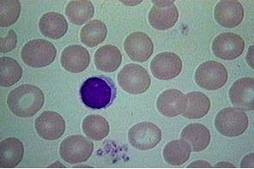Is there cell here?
<instances>
[{
  "mask_svg": "<svg viewBox=\"0 0 254 169\" xmlns=\"http://www.w3.org/2000/svg\"><path fill=\"white\" fill-rule=\"evenodd\" d=\"M45 96L41 89L31 84H22L11 90L7 97V105L13 114L29 118L42 109Z\"/></svg>",
  "mask_w": 254,
  "mask_h": 169,
  "instance_id": "cell-1",
  "label": "cell"
},
{
  "mask_svg": "<svg viewBox=\"0 0 254 169\" xmlns=\"http://www.w3.org/2000/svg\"><path fill=\"white\" fill-rule=\"evenodd\" d=\"M81 99L89 109H105L115 98V87L110 80L89 77L80 89Z\"/></svg>",
  "mask_w": 254,
  "mask_h": 169,
  "instance_id": "cell-2",
  "label": "cell"
},
{
  "mask_svg": "<svg viewBox=\"0 0 254 169\" xmlns=\"http://www.w3.org/2000/svg\"><path fill=\"white\" fill-rule=\"evenodd\" d=\"M57 50L52 42L46 40H32L23 46L21 57L24 64L33 68L48 66L54 62Z\"/></svg>",
  "mask_w": 254,
  "mask_h": 169,
  "instance_id": "cell-3",
  "label": "cell"
},
{
  "mask_svg": "<svg viewBox=\"0 0 254 169\" xmlns=\"http://www.w3.org/2000/svg\"><path fill=\"white\" fill-rule=\"evenodd\" d=\"M118 83L122 90L131 95H140L149 90L151 80L149 73L139 64L125 65L118 74Z\"/></svg>",
  "mask_w": 254,
  "mask_h": 169,
  "instance_id": "cell-4",
  "label": "cell"
},
{
  "mask_svg": "<svg viewBox=\"0 0 254 169\" xmlns=\"http://www.w3.org/2000/svg\"><path fill=\"white\" fill-rule=\"evenodd\" d=\"M215 125L218 132L223 136L237 137L243 134L248 129V115L237 108H226L216 115Z\"/></svg>",
  "mask_w": 254,
  "mask_h": 169,
  "instance_id": "cell-5",
  "label": "cell"
},
{
  "mask_svg": "<svg viewBox=\"0 0 254 169\" xmlns=\"http://www.w3.org/2000/svg\"><path fill=\"white\" fill-rule=\"evenodd\" d=\"M93 151L92 142L81 135L67 137L60 147L61 158L69 164L84 163L91 157Z\"/></svg>",
  "mask_w": 254,
  "mask_h": 169,
  "instance_id": "cell-6",
  "label": "cell"
},
{
  "mask_svg": "<svg viewBox=\"0 0 254 169\" xmlns=\"http://www.w3.org/2000/svg\"><path fill=\"white\" fill-rule=\"evenodd\" d=\"M195 81L203 90H219L228 81V71L225 66L216 61L203 62L195 72Z\"/></svg>",
  "mask_w": 254,
  "mask_h": 169,
  "instance_id": "cell-7",
  "label": "cell"
},
{
  "mask_svg": "<svg viewBox=\"0 0 254 169\" xmlns=\"http://www.w3.org/2000/svg\"><path fill=\"white\" fill-rule=\"evenodd\" d=\"M128 139L137 150H151L162 140V131L151 122H142L130 128Z\"/></svg>",
  "mask_w": 254,
  "mask_h": 169,
  "instance_id": "cell-8",
  "label": "cell"
},
{
  "mask_svg": "<svg viewBox=\"0 0 254 169\" xmlns=\"http://www.w3.org/2000/svg\"><path fill=\"white\" fill-rule=\"evenodd\" d=\"M245 49L244 40L235 33H222L212 42L214 55L223 60H233L240 57Z\"/></svg>",
  "mask_w": 254,
  "mask_h": 169,
  "instance_id": "cell-9",
  "label": "cell"
},
{
  "mask_svg": "<svg viewBox=\"0 0 254 169\" xmlns=\"http://www.w3.org/2000/svg\"><path fill=\"white\" fill-rule=\"evenodd\" d=\"M183 67L178 55L164 52L156 55L150 63L153 76L159 80H171L181 74Z\"/></svg>",
  "mask_w": 254,
  "mask_h": 169,
  "instance_id": "cell-10",
  "label": "cell"
},
{
  "mask_svg": "<svg viewBox=\"0 0 254 169\" xmlns=\"http://www.w3.org/2000/svg\"><path fill=\"white\" fill-rule=\"evenodd\" d=\"M154 6L149 10V23L154 29L167 30L175 25L179 11L174 1H153Z\"/></svg>",
  "mask_w": 254,
  "mask_h": 169,
  "instance_id": "cell-11",
  "label": "cell"
},
{
  "mask_svg": "<svg viewBox=\"0 0 254 169\" xmlns=\"http://www.w3.org/2000/svg\"><path fill=\"white\" fill-rule=\"evenodd\" d=\"M35 130L45 140H57L65 131V121L60 113L45 111L35 119Z\"/></svg>",
  "mask_w": 254,
  "mask_h": 169,
  "instance_id": "cell-12",
  "label": "cell"
},
{
  "mask_svg": "<svg viewBox=\"0 0 254 169\" xmlns=\"http://www.w3.org/2000/svg\"><path fill=\"white\" fill-rule=\"evenodd\" d=\"M125 51L131 60L143 63L151 57L154 52L151 39L145 33H131L124 42Z\"/></svg>",
  "mask_w": 254,
  "mask_h": 169,
  "instance_id": "cell-13",
  "label": "cell"
},
{
  "mask_svg": "<svg viewBox=\"0 0 254 169\" xmlns=\"http://www.w3.org/2000/svg\"><path fill=\"white\" fill-rule=\"evenodd\" d=\"M214 16L218 24L232 29L242 23L244 19V8L237 0H222L215 7Z\"/></svg>",
  "mask_w": 254,
  "mask_h": 169,
  "instance_id": "cell-14",
  "label": "cell"
},
{
  "mask_svg": "<svg viewBox=\"0 0 254 169\" xmlns=\"http://www.w3.org/2000/svg\"><path fill=\"white\" fill-rule=\"evenodd\" d=\"M229 98L237 109L243 111L254 110V77H244L235 82L229 90Z\"/></svg>",
  "mask_w": 254,
  "mask_h": 169,
  "instance_id": "cell-15",
  "label": "cell"
},
{
  "mask_svg": "<svg viewBox=\"0 0 254 169\" xmlns=\"http://www.w3.org/2000/svg\"><path fill=\"white\" fill-rule=\"evenodd\" d=\"M62 67L71 73H79L86 70L90 63L89 52L82 46H69L61 54Z\"/></svg>",
  "mask_w": 254,
  "mask_h": 169,
  "instance_id": "cell-16",
  "label": "cell"
},
{
  "mask_svg": "<svg viewBox=\"0 0 254 169\" xmlns=\"http://www.w3.org/2000/svg\"><path fill=\"white\" fill-rule=\"evenodd\" d=\"M187 99L184 94L178 90H165L159 96L156 107L159 112L166 117H175L184 113Z\"/></svg>",
  "mask_w": 254,
  "mask_h": 169,
  "instance_id": "cell-17",
  "label": "cell"
},
{
  "mask_svg": "<svg viewBox=\"0 0 254 169\" xmlns=\"http://www.w3.org/2000/svg\"><path fill=\"white\" fill-rule=\"evenodd\" d=\"M24 147L16 137H8L0 143V168L13 169L22 162Z\"/></svg>",
  "mask_w": 254,
  "mask_h": 169,
  "instance_id": "cell-18",
  "label": "cell"
},
{
  "mask_svg": "<svg viewBox=\"0 0 254 169\" xmlns=\"http://www.w3.org/2000/svg\"><path fill=\"white\" fill-rule=\"evenodd\" d=\"M39 28L45 37L59 40L66 34L68 23L65 17L60 13L48 12L42 16Z\"/></svg>",
  "mask_w": 254,
  "mask_h": 169,
  "instance_id": "cell-19",
  "label": "cell"
},
{
  "mask_svg": "<svg viewBox=\"0 0 254 169\" xmlns=\"http://www.w3.org/2000/svg\"><path fill=\"white\" fill-rule=\"evenodd\" d=\"M181 138L188 142L194 152H200L205 150L210 143L209 129L202 124H190L183 129Z\"/></svg>",
  "mask_w": 254,
  "mask_h": 169,
  "instance_id": "cell-20",
  "label": "cell"
},
{
  "mask_svg": "<svg viewBox=\"0 0 254 169\" xmlns=\"http://www.w3.org/2000/svg\"><path fill=\"white\" fill-rule=\"evenodd\" d=\"M121 63L122 55L121 50L115 46H103L95 52V66L101 71L108 73L114 72L121 66Z\"/></svg>",
  "mask_w": 254,
  "mask_h": 169,
  "instance_id": "cell-21",
  "label": "cell"
},
{
  "mask_svg": "<svg viewBox=\"0 0 254 169\" xmlns=\"http://www.w3.org/2000/svg\"><path fill=\"white\" fill-rule=\"evenodd\" d=\"M187 106L182 116L189 119H197L204 117L210 109V101L208 96L201 92H190L186 95Z\"/></svg>",
  "mask_w": 254,
  "mask_h": 169,
  "instance_id": "cell-22",
  "label": "cell"
},
{
  "mask_svg": "<svg viewBox=\"0 0 254 169\" xmlns=\"http://www.w3.org/2000/svg\"><path fill=\"white\" fill-rule=\"evenodd\" d=\"M95 14V7L89 0H73L67 4L65 15L71 23L76 25H83L92 18Z\"/></svg>",
  "mask_w": 254,
  "mask_h": 169,
  "instance_id": "cell-23",
  "label": "cell"
},
{
  "mask_svg": "<svg viewBox=\"0 0 254 169\" xmlns=\"http://www.w3.org/2000/svg\"><path fill=\"white\" fill-rule=\"evenodd\" d=\"M190 146L183 140H173L166 144L163 150V157L166 163L172 166H181L190 158Z\"/></svg>",
  "mask_w": 254,
  "mask_h": 169,
  "instance_id": "cell-24",
  "label": "cell"
},
{
  "mask_svg": "<svg viewBox=\"0 0 254 169\" xmlns=\"http://www.w3.org/2000/svg\"><path fill=\"white\" fill-rule=\"evenodd\" d=\"M108 29L105 23L100 20H93L83 27L80 33V39L88 48H95L105 41Z\"/></svg>",
  "mask_w": 254,
  "mask_h": 169,
  "instance_id": "cell-25",
  "label": "cell"
},
{
  "mask_svg": "<svg viewBox=\"0 0 254 169\" xmlns=\"http://www.w3.org/2000/svg\"><path fill=\"white\" fill-rule=\"evenodd\" d=\"M82 127L86 136L95 141L104 139L110 131L108 120L104 117L96 114L87 116L83 119Z\"/></svg>",
  "mask_w": 254,
  "mask_h": 169,
  "instance_id": "cell-26",
  "label": "cell"
},
{
  "mask_svg": "<svg viewBox=\"0 0 254 169\" xmlns=\"http://www.w3.org/2000/svg\"><path fill=\"white\" fill-rule=\"evenodd\" d=\"M22 76V68L11 57H0V84L2 87L12 86Z\"/></svg>",
  "mask_w": 254,
  "mask_h": 169,
  "instance_id": "cell-27",
  "label": "cell"
},
{
  "mask_svg": "<svg viewBox=\"0 0 254 169\" xmlns=\"http://www.w3.org/2000/svg\"><path fill=\"white\" fill-rule=\"evenodd\" d=\"M21 12V3L17 0H2L0 2V25L3 28L16 23Z\"/></svg>",
  "mask_w": 254,
  "mask_h": 169,
  "instance_id": "cell-28",
  "label": "cell"
},
{
  "mask_svg": "<svg viewBox=\"0 0 254 169\" xmlns=\"http://www.w3.org/2000/svg\"><path fill=\"white\" fill-rule=\"evenodd\" d=\"M0 42H1L0 52L2 54H6V53L12 51L13 49L16 48V43H17L16 33L13 29H10L5 37L1 38Z\"/></svg>",
  "mask_w": 254,
  "mask_h": 169,
  "instance_id": "cell-29",
  "label": "cell"
},
{
  "mask_svg": "<svg viewBox=\"0 0 254 169\" xmlns=\"http://www.w3.org/2000/svg\"><path fill=\"white\" fill-rule=\"evenodd\" d=\"M242 168H254V153L249 154L245 157L241 164Z\"/></svg>",
  "mask_w": 254,
  "mask_h": 169,
  "instance_id": "cell-30",
  "label": "cell"
},
{
  "mask_svg": "<svg viewBox=\"0 0 254 169\" xmlns=\"http://www.w3.org/2000/svg\"><path fill=\"white\" fill-rule=\"evenodd\" d=\"M188 168V169H191V168H197V169L198 168H211V165L205 161H197V162H194V163L190 164Z\"/></svg>",
  "mask_w": 254,
  "mask_h": 169,
  "instance_id": "cell-31",
  "label": "cell"
},
{
  "mask_svg": "<svg viewBox=\"0 0 254 169\" xmlns=\"http://www.w3.org/2000/svg\"><path fill=\"white\" fill-rule=\"evenodd\" d=\"M215 168H232L234 169L235 166L231 164V163H219L218 164H216Z\"/></svg>",
  "mask_w": 254,
  "mask_h": 169,
  "instance_id": "cell-32",
  "label": "cell"
}]
</instances>
